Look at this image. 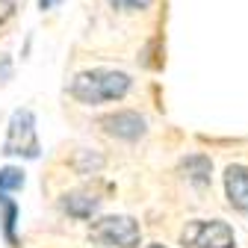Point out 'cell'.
<instances>
[{
  "mask_svg": "<svg viewBox=\"0 0 248 248\" xmlns=\"http://www.w3.org/2000/svg\"><path fill=\"white\" fill-rule=\"evenodd\" d=\"M183 245L186 248H233L236 245V236L231 231V225L213 219V222H189L186 225V231L180 233Z\"/></svg>",
  "mask_w": 248,
  "mask_h": 248,
  "instance_id": "4",
  "label": "cell"
},
{
  "mask_svg": "<svg viewBox=\"0 0 248 248\" xmlns=\"http://www.w3.org/2000/svg\"><path fill=\"white\" fill-rule=\"evenodd\" d=\"M89 233L95 242H101L107 248H139V239H142L139 222L130 219V216H107V219H98Z\"/></svg>",
  "mask_w": 248,
  "mask_h": 248,
  "instance_id": "3",
  "label": "cell"
},
{
  "mask_svg": "<svg viewBox=\"0 0 248 248\" xmlns=\"http://www.w3.org/2000/svg\"><path fill=\"white\" fill-rule=\"evenodd\" d=\"M3 154L6 157H27L36 160L39 157V136H36V115L30 109H15L6 127L3 139Z\"/></svg>",
  "mask_w": 248,
  "mask_h": 248,
  "instance_id": "2",
  "label": "cell"
},
{
  "mask_svg": "<svg viewBox=\"0 0 248 248\" xmlns=\"http://www.w3.org/2000/svg\"><path fill=\"white\" fill-rule=\"evenodd\" d=\"M112 9H121V12H142L151 6V0H109Z\"/></svg>",
  "mask_w": 248,
  "mask_h": 248,
  "instance_id": "11",
  "label": "cell"
},
{
  "mask_svg": "<svg viewBox=\"0 0 248 248\" xmlns=\"http://www.w3.org/2000/svg\"><path fill=\"white\" fill-rule=\"evenodd\" d=\"M3 204V236H6V242L15 248V219H18V207H15V201H0Z\"/></svg>",
  "mask_w": 248,
  "mask_h": 248,
  "instance_id": "10",
  "label": "cell"
},
{
  "mask_svg": "<svg viewBox=\"0 0 248 248\" xmlns=\"http://www.w3.org/2000/svg\"><path fill=\"white\" fill-rule=\"evenodd\" d=\"M62 207H65L74 219H89V216L101 207V198L95 192H71V195H65Z\"/></svg>",
  "mask_w": 248,
  "mask_h": 248,
  "instance_id": "7",
  "label": "cell"
},
{
  "mask_svg": "<svg viewBox=\"0 0 248 248\" xmlns=\"http://www.w3.org/2000/svg\"><path fill=\"white\" fill-rule=\"evenodd\" d=\"M24 186V171L21 169H0V201H6L9 192Z\"/></svg>",
  "mask_w": 248,
  "mask_h": 248,
  "instance_id": "9",
  "label": "cell"
},
{
  "mask_svg": "<svg viewBox=\"0 0 248 248\" xmlns=\"http://www.w3.org/2000/svg\"><path fill=\"white\" fill-rule=\"evenodd\" d=\"M59 3H62V0H39V9H42V12H47V9H56Z\"/></svg>",
  "mask_w": 248,
  "mask_h": 248,
  "instance_id": "13",
  "label": "cell"
},
{
  "mask_svg": "<svg viewBox=\"0 0 248 248\" xmlns=\"http://www.w3.org/2000/svg\"><path fill=\"white\" fill-rule=\"evenodd\" d=\"M180 169L186 171V177H192L195 183H210V171H213V166H210L207 157H186Z\"/></svg>",
  "mask_w": 248,
  "mask_h": 248,
  "instance_id": "8",
  "label": "cell"
},
{
  "mask_svg": "<svg viewBox=\"0 0 248 248\" xmlns=\"http://www.w3.org/2000/svg\"><path fill=\"white\" fill-rule=\"evenodd\" d=\"M101 124H104V130H107L109 136H115V139H127V142L145 136V130H148L145 118H142L139 112H130V109L112 112V115H107Z\"/></svg>",
  "mask_w": 248,
  "mask_h": 248,
  "instance_id": "5",
  "label": "cell"
},
{
  "mask_svg": "<svg viewBox=\"0 0 248 248\" xmlns=\"http://www.w3.org/2000/svg\"><path fill=\"white\" fill-rule=\"evenodd\" d=\"M130 92V74L112 71V68H92L80 71L71 80V98H77L86 107H98L107 101H118Z\"/></svg>",
  "mask_w": 248,
  "mask_h": 248,
  "instance_id": "1",
  "label": "cell"
},
{
  "mask_svg": "<svg viewBox=\"0 0 248 248\" xmlns=\"http://www.w3.org/2000/svg\"><path fill=\"white\" fill-rule=\"evenodd\" d=\"M225 192L233 210L248 213V169L245 166H228L225 171Z\"/></svg>",
  "mask_w": 248,
  "mask_h": 248,
  "instance_id": "6",
  "label": "cell"
},
{
  "mask_svg": "<svg viewBox=\"0 0 248 248\" xmlns=\"http://www.w3.org/2000/svg\"><path fill=\"white\" fill-rule=\"evenodd\" d=\"M12 12H15V0H0V24L12 18Z\"/></svg>",
  "mask_w": 248,
  "mask_h": 248,
  "instance_id": "12",
  "label": "cell"
},
{
  "mask_svg": "<svg viewBox=\"0 0 248 248\" xmlns=\"http://www.w3.org/2000/svg\"><path fill=\"white\" fill-rule=\"evenodd\" d=\"M145 248H166V245H145Z\"/></svg>",
  "mask_w": 248,
  "mask_h": 248,
  "instance_id": "14",
  "label": "cell"
}]
</instances>
